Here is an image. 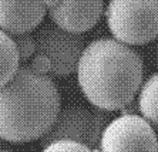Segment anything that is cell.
I'll return each mask as SVG.
<instances>
[{
	"label": "cell",
	"instance_id": "6da1fadb",
	"mask_svg": "<svg viewBox=\"0 0 158 152\" xmlns=\"http://www.w3.org/2000/svg\"><path fill=\"white\" fill-rule=\"evenodd\" d=\"M143 58L134 48L101 37L84 47L76 73L88 102L111 112L134 100L143 86Z\"/></svg>",
	"mask_w": 158,
	"mask_h": 152
},
{
	"label": "cell",
	"instance_id": "7a4b0ae2",
	"mask_svg": "<svg viewBox=\"0 0 158 152\" xmlns=\"http://www.w3.org/2000/svg\"><path fill=\"white\" fill-rule=\"evenodd\" d=\"M60 111V93L52 77L19 67L0 87V139L15 144L40 139Z\"/></svg>",
	"mask_w": 158,
	"mask_h": 152
},
{
	"label": "cell",
	"instance_id": "3957f363",
	"mask_svg": "<svg viewBox=\"0 0 158 152\" xmlns=\"http://www.w3.org/2000/svg\"><path fill=\"white\" fill-rule=\"evenodd\" d=\"M107 26L125 46H143L158 37V0H110Z\"/></svg>",
	"mask_w": 158,
	"mask_h": 152
},
{
	"label": "cell",
	"instance_id": "277c9868",
	"mask_svg": "<svg viewBox=\"0 0 158 152\" xmlns=\"http://www.w3.org/2000/svg\"><path fill=\"white\" fill-rule=\"evenodd\" d=\"M110 121V112L91 111L83 105H67L60 108L50 130L39 141L41 148L57 141H73L94 149Z\"/></svg>",
	"mask_w": 158,
	"mask_h": 152
},
{
	"label": "cell",
	"instance_id": "5b68a950",
	"mask_svg": "<svg viewBox=\"0 0 158 152\" xmlns=\"http://www.w3.org/2000/svg\"><path fill=\"white\" fill-rule=\"evenodd\" d=\"M36 54H40L50 64V77H67L77 71L84 50V38L80 34L60 29L47 23L37 29L33 36Z\"/></svg>",
	"mask_w": 158,
	"mask_h": 152
},
{
	"label": "cell",
	"instance_id": "8992f818",
	"mask_svg": "<svg viewBox=\"0 0 158 152\" xmlns=\"http://www.w3.org/2000/svg\"><path fill=\"white\" fill-rule=\"evenodd\" d=\"M100 152H158L157 134L141 115L124 114L111 119L98 142Z\"/></svg>",
	"mask_w": 158,
	"mask_h": 152
},
{
	"label": "cell",
	"instance_id": "52a82bcc",
	"mask_svg": "<svg viewBox=\"0 0 158 152\" xmlns=\"http://www.w3.org/2000/svg\"><path fill=\"white\" fill-rule=\"evenodd\" d=\"M104 11V0H47V13L53 24L80 34L91 30Z\"/></svg>",
	"mask_w": 158,
	"mask_h": 152
},
{
	"label": "cell",
	"instance_id": "ba28073f",
	"mask_svg": "<svg viewBox=\"0 0 158 152\" xmlns=\"http://www.w3.org/2000/svg\"><path fill=\"white\" fill-rule=\"evenodd\" d=\"M47 11V0H0V30L11 36L33 31Z\"/></svg>",
	"mask_w": 158,
	"mask_h": 152
},
{
	"label": "cell",
	"instance_id": "9c48e42d",
	"mask_svg": "<svg viewBox=\"0 0 158 152\" xmlns=\"http://www.w3.org/2000/svg\"><path fill=\"white\" fill-rule=\"evenodd\" d=\"M138 93L141 117L158 128V73H154L143 82Z\"/></svg>",
	"mask_w": 158,
	"mask_h": 152
},
{
	"label": "cell",
	"instance_id": "30bf717a",
	"mask_svg": "<svg viewBox=\"0 0 158 152\" xmlns=\"http://www.w3.org/2000/svg\"><path fill=\"white\" fill-rule=\"evenodd\" d=\"M19 53L10 34L0 30V87L9 82L19 70Z\"/></svg>",
	"mask_w": 158,
	"mask_h": 152
},
{
	"label": "cell",
	"instance_id": "8fae6325",
	"mask_svg": "<svg viewBox=\"0 0 158 152\" xmlns=\"http://www.w3.org/2000/svg\"><path fill=\"white\" fill-rule=\"evenodd\" d=\"M13 40H15L20 61H27L36 54V43H34V38L30 33L15 36Z\"/></svg>",
	"mask_w": 158,
	"mask_h": 152
},
{
	"label": "cell",
	"instance_id": "7c38bea8",
	"mask_svg": "<svg viewBox=\"0 0 158 152\" xmlns=\"http://www.w3.org/2000/svg\"><path fill=\"white\" fill-rule=\"evenodd\" d=\"M41 152H96L83 144L73 141H57L44 146Z\"/></svg>",
	"mask_w": 158,
	"mask_h": 152
},
{
	"label": "cell",
	"instance_id": "4fadbf2b",
	"mask_svg": "<svg viewBox=\"0 0 158 152\" xmlns=\"http://www.w3.org/2000/svg\"><path fill=\"white\" fill-rule=\"evenodd\" d=\"M0 152H11V151H4V149H0Z\"/></svg>",
	"mask_w": 158,
	"mask_h": 152
}]
</instances>
